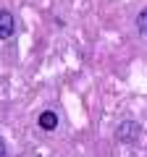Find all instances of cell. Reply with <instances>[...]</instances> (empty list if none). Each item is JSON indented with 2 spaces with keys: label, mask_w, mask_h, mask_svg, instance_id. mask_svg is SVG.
Masks as SVG:
<instances>
[{
  "label": "cell",
  "mask_w": 147,
  "mask_h": 157,
  "mask_svg": "<svg viewBox=\"0 0 147 157\" xmlns=\"http://www.w3.org/2000/svg\"><path fill=\"white\" fill-rule=\"evenodd\" d=\"M139 136H142V126L137 123V121H124V123L116 128V139L124 141V144H134Z\"/></svg>",
  "instance_id": "6da1fadb"
},
{
  "label": "cell",
  "mask_w": 147,
  "mask_h": 157,
  "mask_svg": "<svg viewBox=\"0 0 147 157\" xmlns=\"http://www.w3.org/2000/svg\"><path fill=\"white\" fill-rule=\"evenodd\" d=\"M13 32H16V18H13V13L0 8V39H11Z\"/></svg>",
  "instance_id": "7a4b0ae2"
},
{
  "label": "cell",
  "mask_w": 147,
  "mask_h": 157,
  "mask_svg": "<svg viewBox=\"0 0 147 157\" xmlns=\"http://www.w3.org/2000/svg\"><path fill=\"white\" fill-rule=\"evenodd\" d=\"M37 123H40L42 131H55V128H58V113H53V110H42L40 118H37Z\"/></svg>",
  "instance_id": "3957f363"
},
{
  "label": "cell",
  "mask_w": 147,
  "mask_h": 157,
  "mask_svg": "<svg viewBox=\"0 0 147 157\" xmlns=\"http://www.w3.org/2000/svg\"><path fill=\"white\" fill-rule=\"evenodd\" d=\"M137 32L147 34V8H142V11L137 13Z\"/></svg>",
  "instance_id": "277c9868"
},
{
  "label": "cell",
  "mask_w": 147,
  "mask_h": 157,
  "mask_svg": "<svg viewBox=\"0 0 147 157\" xmlns=\"http://www.w3.org/2000/svg\"><path fill=\"white\" fill-rule=\"evenodd\" d=\"M0 157H6V144H3V139H0Z\"/></svg>",
  "instance_id": "5b68a950"
}]
</instances>
